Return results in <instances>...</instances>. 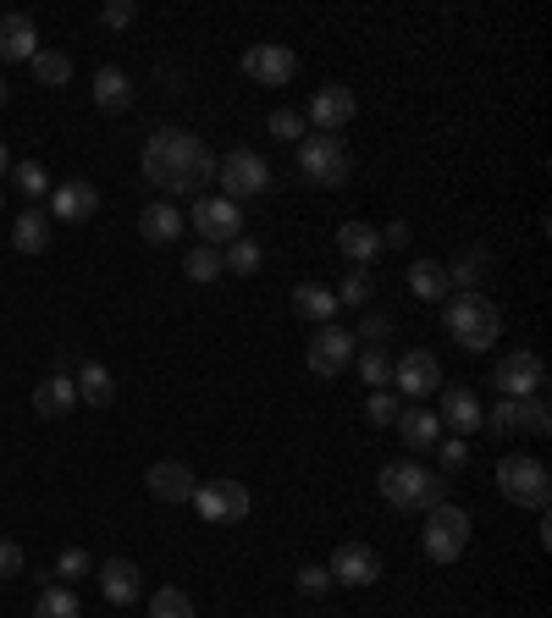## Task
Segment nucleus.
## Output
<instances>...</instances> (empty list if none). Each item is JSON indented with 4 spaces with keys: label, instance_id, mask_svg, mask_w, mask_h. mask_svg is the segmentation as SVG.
Here are the masks:
<instances>
[{
    "label": "nucleus",
    "instance_id": "nucleus-43",
    "mask_svg": "<svg viewBox=\"0 0 552 618\" xmlns=\"http://www.w3.org/2000/svg\"><path fill=\"white\" fill-rule=\"evenodd\" d=\"M519 425H524L530 436H546V431H552V409H546V398H524V403H519Z\"/></svg>",
    "mask_w": 552,
    "mask_h": 618
},
{
    "label": "nucleus",
    "instance_id": "nucleus-11",
    "mask_svg": "<svg viewBox=\"0 0 552 618\" xmlns=\"http://www.w3.org/2000/svg\"><path fill=\"white\" fill-rule=\"evenodd\" d=\"M354 354H359V343H354V332H343L337 321H332V326H315V337H310V348H304V359H310L315 376H343V370L354 365Z\"/></svg>",
    "mask_w": 552,
    "mask_h": 618
},
{
    "label": "nucleus",
    "instance_id": "nucleus-5",
    "mask_svg": "<svg viewBox=\"0 0 552 618\" xmlns=\"http://www.w3.org/2000/svg\"><path fill=\"white\" fill-rule=\"evenodd\" d=\"M299 166H304V177H310L315 188H343V183L354 177V155H348V144H343L337 133H310V139H299Z\"/></svg>",
    "mask_w": 552,
    "mask_h": 618
},
{
    "label": "nucleus",
    "instance_id": "nucleus-1",
    "mask_svg": "<svg viewBox=\"0 0 552 618\" xmlns=\"http://www.w3.org/2000/svg\"><path fill=\"white\" fill-rule=\"evenodd\" d=\"M139 166H144V183L161 188V199H199V194L216 183V155H210L205 139L188 133V128H161V133H150Z\"/></svg>",
    "mask_w": 552,
    "mask_h": 618
},
{
    "label": "nucleus",
    "instance_id": "nucleus-4",
    "mask_svg": "<svg viewBox=\"0 0 552 618\" xmlns=\"http://www.w3.org/2000/svg\"><path fill=\"white\" fill-rule=\"evenodd\" d=\"M497 491H502L508 502H519V508L546 513V502H552V475H546V464L530 458V453H502V458H497Z\"/></svg>",
    "mask_w": 552,
    "mask_h": 618
},
{
    "label": "nucleus",
    "instance_id": "nucleus-37",
    "mask_svg": "<svg viewBox=\"0 0 552 618\" xmlns=\"http://www.w3.org/2000/svg\"><path fill=\"white\" fill-rule=\"evenodd\" d=\"M95 574V557L84 552V546H67L62 557H56V585H78V579H89Z\"/></svg>",
    "mask_w": 552,
    "mask_h": 618
},
{
    "label": "nucleus",
    "instance_id": "nucleus-41",
    "mask_svg": "<svg viewBox=\"0 0 552 618\" xmlns=\"http://www.w3.org/2000/svg\"><path fill=\"white\" fill-rule=\"evenodd\" d=\"M359 376H365V387H370V392H376V387H392V359H387V348L359 354Z\"/></svg>",
    "mask_w": 552,
    "mask_h": 618
},
{
    "label": "nucleus",
    "instance_id": "nucleus-45",
    "mask_svg": "<svg viewBox=\"0 0 552 618\" xmlns=\"http://www.w3.org/2000/svg\"><path fill=\"white\" fill-rule=\"evenodd\" d=\"M436 458H442L447 475H458V469L469 464V442H464V436H442V442H436Z\"/></svg>",
    "mask_w": 552,
    "mask_h": 618
},
{
    "label": "nucleus",
    "instance_id": "nucleus-19",
    "mask_svg": "<svg viewBox=\"0 0 552 618\" xmlns=\"http://www.w3.org/2000/svg\"><path fill=\"white\" fill-rule=\"evenodd\" d=\"M40 56V23L29 12L0 18V62H34Z\"/></svg>",
    "mask_w": 552,
    "mask_h": 618
},
{
    "label": "nucleus",
    "instance_id": "nucleus-49",
    "mask_svg": "<svg viewBox=\"0 0 552 618\" xmlns=\"http://www.w3.org/2000/svg\"><path fill=\"white\" fill-rule=\"evenodd\" d=\"M409 238H414V232H409V221H392V227L381 232V249H409Z\"/></svg>",
    "mask_w": 552,
    "mask_h": 618
},
{
    "label": "nucleus",
    "instance_id": "nucleus-24",
    "mask_svg": "<svg viewBox=\"0 0 552 618\" xmlns=\"http://www.w3.org/2000/svg\"><path fill=\"white\" fill-rule=\"evenodd\" d=\"M73 387H78V403H89V409H111L117 403V376L100 359H84L78 376H73Z\"/></svg>",
    "mask_w": 552,
    "mask_h": 618
},
{
    "label": "nucleus",
    "instance_id": "nucleus-35",
    "mask_svg": "<svg viewBox=\"0 0 552 618\" xmlns=\"http://www.w3.org/2000/svg\"><path fill=\"white\" fill-rule=\"evenodd\" d=\"M310 122H304V111H293V106H277L271 117H266V133L271 139H282V144H299V133H304Z\"/></svg>",
    "mask_w": 552,
    "mask_h": 618
},
{
    "label": "nucleus",
    "instance_id": "nucleus-10",
    "mask_svg": "<svg viewBox=\"0 0 552 618\" xmlns=\"http://www.w3.org/2000/svg\"><path fill=\"white\" fill-rule=\"evenodd\" d=\"M491 387L502 392V398H513V403H524V398H541V387H546V365H541V354H502L497 359V370H491Z\"/></svg>",
    "mask_w": 552,
    "mask_h": 618
},
{
    "label": "nucleus",
    "instance_id": "nucleus-38",
    "mask_svg": "<svg viewBox=\"0 0 552 618\" xmlns=\"http://www.w3.org/2000/svg\"><path fill=\"white\" fill-rule=\"evenodd\" d=\"M150 618H199V612H194L188 590L166 585V590H155V601H150Z\"/></svg>",
    "mask_w": 552,
    "mask_h": 618
},
{
    "label": "nucleus",
    "instance_id": "nucleus-27",
    "mask_svg": "<svg viewBox=\"0 0 552 618\" xmlns=\"http://www.w3.org/2000/svg\"><path fill=\"white\" fill-rule=\"evenodd\" d=\"M12 249L18 254H45L51 249V216L40 205H29L18 221H12Z\"/></svg>",
    "mask_w": 552,
    "mask_h": 618
},
{
    "label": "nucleus",
    "instance_id": "nucleus-46",
    "mask_svg": "<svg viewBox=\"0 0 552 618\" xmlns=\"http://www.w3.org/2000/svg\"><path fill=\"white\" fill-rule=\"evenodd\" d=\"M133 18H139L133 0H106V7H100V23L106 29H133Z\"/></svg>",
    "mask_w": 552,
    "mask_h": 618
},
{
    "label": "nucleus",
    "instance_id": "nucleus-18",
    "mask_svg": "<svg viewBox=\"0 0 552 618\" xmlns=\"http://www.w3.org/2000/svg\"><path fill=\"white\" fill-rule=\"evenodd\" d=\"M144 486H150V497L155 502H194V469L188 464H177V458H161V464H150V475H144Z\"/></svg>",
    "mask_w": 552,
    "mask_h": 618
},
{
    "label": "nucleus",
    "instance_id": "nucleus-32",
    "mask_svg": "<svg viewBox=\"0 0 552 618\" xmlns=\"http://www.w3.org/2000/svg\"><path fill=\"white\" fill-rule=\"evenodd\" d=\"M480 277H486V254H480V249H464V254L447 265V288H453V293H480Z\"/></svg>",
    "mask_w": 552,
    "mask_h": 618
},
{
    "label": "nucleus",
    "instance_id": "nucleus-2",
    "mask_svg": "<svg viewBox=\"0 0 552 618\" xmlns=\"http://www.w3.org/2000/svg\"><path fill=\"white\" fill-rule=\"evenodd\" d=\"M442 326L464 354H486L502 337V310L486 293H447L442 299Z\"/></svg>",
    "mask_w": 552,
    "mask_h": 618
},
{
    "label": "nucleus",
    "instance_id": "nucleus-29",
    "mask_svg": "<svg viewBox=\"0 0 552 618\" xmlns=\"http://www.w3.org/2000/svg\"><path fill=\"white\" fill-rule=\"evenodd\" d=\"M409 293L414 299H425V304H442L453 288H447V265H436V260H414L409 265Z\"/></svg>",
    "mask_w": 552,
    "mask_h": 618
},
{
    "label": "nucleus",
    "instance_id": "nucleus-14",
    "mask_svg": "<svg viewBox=\"0 0 552 618\" xmlns=\"http://www.w3.org/2000/svg\"><path fill=\"white\" fill-rule=\"evenodd\" d=\"M95 210H100V188L89 183V177H67V183H56L51 188V221H73V227H84V221H95Z\"/></svg>",
    "mask_w": 552,
    "mask_h": 618
},
{
    "label": "nucleus",
    "instance_id": "nucleus-6",
    "mask_svg": "<svg viewBox=\"0 0 552 618\" xmlns=\"http://www.w3.org/2000/svg\"><path fill=\"white\" fill-rule=\"evenodd\" d=\"M469 513L458 508V502H436L431 508V519H425V535H420V546H425V557L431 563H458L464 557V546H469Z\"/></svg>",
    "mask_w": 552,
    "mask_h": 618
},
{
    "label": "nucleus",
    "instance_id": "nucleus-25",
    "mask_svg": "<svg viewBox=\"0 0 552 618\" xmlns=\"http://www.w3.org/2000/svg\"><path fill=\"white\" fill-rule=\"evenodd\" d=\"M95 106H100L106 117H122V111L133 106V78H128L122 67H100V73H95Z\"/></svg>",
    "mask_w": 552,
    "mask_h": 618
},
{
    "label": "nucleus",
    "instance_id": "nucleus-16",
    "mask_svg": "<svg viewBox=\"0 0 552 618\" xmlns=\"http://www.w3.org/2000/svg\"><path fill=\"white\" fill-rule=\"evenodd\" d=\"M354 111H359L354 89H343V84H326V89H315V100H310V117H304V122H315L321 133H343V128L354 122Z\"/></svg>",
    "mask_w": 552,
    "mask_h": 618
},
{
    "label": "nucleus",
    "instance_id": "nucleus-42",
    "mask_svg": "<svg viewBox=\"0 0 552 618\" xmlns=\"http://www.w3.org/2000/svg\"><path fill=\"white\" fill-rule=\"evenodd\" d=\"M480 425H486V431H497V436L519 431V403H513V398H497L491 409H480Z\"/></svg>",
    "mask_w": 552,
    "mask_h": 618
},
{
    "label": "nucleus",
    "instance_id": "nucleus-30",
    "mask_svg": "<svg viewBox=\"0 0 552 618\" xmlns=\"http://www.w3.org/2000/svg\"><path fill=\"white\" fill-rule=\"evenodd\" d=\"M34 618H84V601L73 585H45L34 601Z\"/></svg>",
    "mask_w": 552,
    "mask_h": 618
},
{
    "label": "nucleus",
    "instance_id": "nucleus-50",
    "mask_svg": "<svg viewBox=\"0 0 552 618\" xmlns=\"http://www.w3.org/2000/svg\"><path fill=\"white\" fill-rule=\"evenodd\" d=\"M0 177H12V150L0 144Z\"/></svg>",
    "mask_w": 552,
    "mask_h": 618
},
{
    "label": "nucleus",
    "instance_id": "nucleus-34",
    "mask_svg": "<svg viewBox=\"0 0 552 618\" xmlns=\"http://www.w3.org/2000/svg\"><path fill=\"white\" fill-rule=\"evenodd\" d=\"M12 183H18V194H29V199H45V194H51V172H45L40 161H12Z\"/></svg>",
    "mask_w": 552,
    "mask_h": 618
},
{
    "label": "nucleus",
    "instance_id": "nucleus-17",
    "mask_svg": "<svg viewBox=\"0 0 552 618\" xmlns=\"http://www.w3.org/2000/svg\"><path fill=\"white\" fill-rule=\"evenodd\" d=\"M436 420H442L447 436H475V431H480V398H475L469 387H442Z\"/></svg>",
    "mask_w": 552,
    "mask_h": 618
},
{
    "label": "nucleus",
    "instance_id": "nucleus-3",
    "mask_svg": "<svg viewBox=\"0 0 552 618\" xmlns=\"http://www.w3.org/2000/svg\"><path fill=\"white\" fill-rule=\"evenodd\" d=\"M381 497H387V508H398V513H431V508L442 502V480H436L425 464L398 458V464L381 469Z\"/></svg>",
    "mask_w": 552,
    "mask_h": 618
},
{
    "label": "nucleus",
    "instance_id": "nucleus-7",
    "mask_svg": "<svg viewBox=\"0 0 552 618\" xmlns=\"http://www.w3.org/2000/svg\"><path fill=\"white\" fill-rule=\"evenodd\" d=\"M216 183H221V199H255V194H266L271 188V166H266V155H255V150H232V155H221L216 161Z\"/></svg>",
    "mask_w": 552,
    "mask_h": 618
},
{
    "label": "nucleus",
    "instance_id": "nucleus-33",
    "mask_svg": "<svg viewBox=\"0 0 552 618\" xmlns=\"http://www.w3.org/2000/svg\"><path fill=\"white\" fill-rule=\"evenodd\" d=\"M29 67H34V84H45V89H62L73 78V56H62V51H40Z\"/></svg>",
    "mask_w": 552,
    "mask_h": 618
},
{
    "label": "nucleus",
    "instance_id": "nucleus-47",
    "mask_svg": "<svg viewBox=\"0 0 552 618\" xmlns=\"http://www.w3.org/2000/svg\"><path fill=\"white\" fill-rule=\"evenodd\" d=\"M299 590H304V596H326V590H332L326 563H304V568H299Z\"/></svg>",
    "mask_w": 552,
    "mask_h": 618
},
{
    "label": "nucleus",
    "instance_id": "nucleus-20",
    "mask_svg": "<svg viewBox=\"0 0 552 618\" xmlns=\"http://www.w3.org/2000/svg\"><path fill=\"white\" fill-rule=\"evenodd\" d=\"M100 590H106L111 607H133V601L144 596V574H139V563H133V557H111V563H100Z\"/></svg>",
    "mask_w": 552,
    "mask_h": 618
},
{
    "label": "nucleus",
    "instance_id": "nucleus-21",
    "mask_svg": "<svg viewBox=\"0 0 552 618\" xmlns=\"http://www.w3.org/2000/svg\"><path fill=\"white\" fill-rule=\"evenodd\" d=\"M183 227H188V216H183L172 199H155V205H144V216H139V232H144V243H155V249H172V243L183 238Z\"/></svg>",
    "mask_w": 552,
    "mask_h": 618
},
{
    "label": "nucleus",
    "instance_id": "nucleus-15",
    "mask_svg": "<svg viewBox=\"0 0 552 618\" xmlns=\"http://www.w3.org/2000/svg\"><path fill=\"white\" fill-rule=\"evenodd\" d=\"M243 73H249L255 84H266V89H282V84H293L299 56H293L288 45H249V51H243Z\"/></svg>",
    "mask_w": 552,
    "mask_h": 618
},
{
    "label": "nucleus",
    "instance_id": "nucleus-12",
    "mask_svg": "<svg viewBox=\"0 0 552 618\" xmlns=\"http://www.w3.org/2000/svg\"><path fill=\"white\" fill-rule=\"evenodd\" d=\"M326 574H332V585L365 590V585H376V579H381V552H376V546H365V541H343V546L332 552Z\"/></svg>",
    "mask_w": 552,
    "mask_h": 618
},
{
    "label": "nucleus",
    "instance_id": "nucleus-39",
    "mask_svg": "<svg viewBox=\"0 0 552 618\" xmlns=\"http://www.w3.org/2000/svg\"><path fill=\"white\" fill-rule=\"evenodd\" d=\"M183 271H188V282H216V277H221V249L199 243V249L183 260Z\"/></svg>",
    "mask_w": 552,
    "mask_h": 618
},
{
    "label": "nucleus",
    "instance_id": "nucleus-40",
    "mask_svg": "<svg viewBox=\"0 0 552 618\" xmlns=\"http://www.w3.org/2000/svg\"><path fill=\"white\" fill-rule=\"evenodd\" d=\"M370 293H376V282H370V271H348L343 277V288H337V304H348V310H359V304H370Z\"/></svg>",
    "mask_w": 552,
    "mask_h": 618
},
{
    "label": "nucleus",
    "instance_id": "nucleus-8",
    "mask_svg": "<svg viewBox=\"0 0 552 618\" xmlns=\"http://www.w3.org/2000/svg\"><path fill=\"white\" fill-rule=\"evenodd\" d=\"M194 508H199L205 524H243L249 508H255V497L238 480H199L194 486Z\"/></svg>",
    "mask_w": 552,
    "mask_h": 618
},
{
    "label": "nucleus",
    "instance_id": "nucleus-31",
    "mask_svg": "<svg viewBox=\"0 0 552 618\" xmlns=\"http://www.w3.org/2000/svg\"><path fill=\"white\" fill-rule=\"evenodd\" d=\"M260 265H266V249L255 238H232L221 254V271H232V277H260Z\"/></svg>",
    "mask_w": 552,
    "mask_h": 618
},
{
    "label": "nucleus",
    "instance_id": "nucleus-26",
    "mask_svg": "<svg viewBox=\"0 0 552 618\" xmlns=\"http://www.w3.org/2000/svg\"><path fill=\"white\" fill-rule=\"evenodd\" d=\"M73 409H78V387H73V376H45V381L34 387V414L62 420V414H73Z\"/></svg>",
    "mask_w": 552,
    "mask_h": 618
},
{
    "label": "nucleus",
    "instance_id": "nucleus-36",
    "mask_svg": "<svg viewBox=\"0 0 552 618\" xmlns=\"http://www.w3.org/2000/svg\"><path fill=\"white\" fill-rule=\"evenodd\" d=\"M398 414H403V398H398L392 387H376V392L365 398V420H370V425H392Z\"/></svg>",
    "mask_w": 552,
    "mask_h": 618
},
{
    "label": "nucleus",
    "instance_id": "nucleus-23",
    "mask_svg": "<svg viewBox=\"0 0 552 618\" xmlns=\"http://www.w3.org/2000/svg\"><path fill=\"white\" fill-rule=\"evenodd\" d=\"M337 249H343V260H354V265L365 271V265L381 260V227H370V221H343V227H337Z\"/></svg>",
    "mask_w": 552,
    "mask_h": 618
},
{
    "label": "nucleus",
    "instance_id": "nucleus-22",
    "mask_svg": "<svg viewBox=\"0 0 552 618\" xmlns=\"http://www.w3.org/2000/svg\"><path fill=\"white\" fill-rule=\"evenodd\" d=\"M392 425H398V436H403V442H409L414 453H425V447H436V442L447 436L431 403H409V409H403V414H398Z\"/></svg>",
    "mask_w": 552,
    "mask_h": 618
},
{
    "label": "nucleus",
    "instance_id": "nucleus-52",
    "mask_svg": "<svg viewBox=\"0 0 552 618\" xmlns=\"http://www.w3.org/2000/svg\"><path fill=\"white\" fill-rule=\"evenodd\" d=\"M0 205H7V194H0Z\"/></svg>",
    "mask_w": 552,
    "mask_h": 618
},
{
    "label": "nucleus",
    "instance_id": "nucleus-28",
    "mask_svg": "<svg viewBox=\"0 0 552 618\" xmlns=\"http://www.w3.org/2000/svg\"><path fill=\"white\" fill-rule=\"evenodd\" d=\"M293 310H299L304 321H315V326H332L343 304H337L332 288H321V282H299V288H293Z\"/></svg>",
    "mask_w": 552,
    "mask_h": 618
},
{
    "label": "nucleus",
    "instance_id": "nucleus-51",
    "mask_svg": "<svg viewBox=\"0 0 552 618\" xmlns=\"http://www.w3.org/2000/svg\"><path fill=\"white\" fill-rule=\"evenodd\" d=\"M7 100H12V84H7V78H0V106H7Z\"/></svg>",
    "mask_w": 552,
    "mask_h": 618
},
{
    "label": "nucleus",
    "instance_id": "nucleus-44",
    "mask_svg": "<svg viewBox=\"0 0 552 618\" xmlns=\"http://www.w3.org/2000/svg\"><path fill=\"white\" fill-rule=\"evenodd\" d=\"M387 337H392V315H381V310H370L359 321V332H354V343H370V348H381Z\"/></svg>",
    "mask_w": 552,
    "mask_h": 618
},
{
    "label": "nucleus",
    "instance_id": "nucleus-13",
    "mask_svg": "<svg viewBox=\"0 0 552 618\" xmlns=\"http://www.w3.org/2000/svg\"><path fill=\"white\" fill-rule=\"evenodd\" d=\"M392 387L398 398H436L442 392V365L431 348H409L398 365H392Z\"/></svg>",
    "mask_w": 552,
    "mask_h": 618
},
{
    "label": "nucleus",
    "instance_id": "nucleus-48",
    "mask_svg": "<svg viewBox=\"0 0 552 618\" xmlns=\"http://www.w3.org/2000/svg\"><path fill=\"white\" fill-rule=\"evenodd\" d=\"M18 574H23V546L0 541V579H18Z\"/></svg>",
    "mask_w": 552,
    "mask_h": 618
},
{
    "label": "nucleus",
    "instance_id": "nucleus-9",
    "mask_svg": "<svg viewBox=\"0 0 552 618\" xmlns=\"http://www.w3.org/2000/svg\"><path fill=\"white\" fill-rule=\"evenodd\" d=\"M188 227L199 232V243L227 249L232 238H243V210H238L232 199H210V194H199L194 210H188Z\"/></svg>",
    "mask_w": 552,
    "mask_h": 618
}]
</instances>
